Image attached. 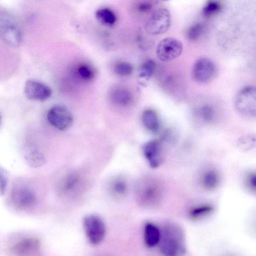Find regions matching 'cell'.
<instances>
[{
  "label": "cell",
  "instance_id": "6da1fadb",
  "mask_svg": "<svg viewBox=\"0 0 256 256\" xmlns=\"http://www.w3.org/2000/svg\"><path fill=\"white\" fill-rule=\"evenodd\" d=\"M159 242L160 252L167 256H178L186 252L185 236L182 228L173 222L164 225Z\"/></svg>",
  "mask_w": 256,
  "mask_h": 256
},
{
  "label": "cell",
  "instance_id": "7a4b0ae2",
  "mask_svg": "<svg viewBox=\"0 0 256 256\" xmlns=\"http://www.w3.org/2000/svg\"><path fill=\"white\" fill-rule=\"evenodd\" d=\"M164 190L160 180L153 177L140 179L135 187V196L138 203L144 208H154L162 200Z\"/></svg>",
  "mask_w": 256,
  "mask_h": 256
},
{
  "label": "cell",
  "instance_id": "3957f363",
  "mask_svg": "<svg viewBox=\"0 0 256 256\" xmlns=\"http://www.w3.org/2000/svg\"><path fill=\"white\" fill-rule=\"evenodd\" d=\"M0 35L2 41L11 47H18L23 41V32L18 19L6 10L0 12Z\"/></svg>",
  "mask_w": 256,
  "mask_h": 256
},
{
  "label": "cell",
  "instance_id": "277c9868",
  "mask_svg": "<svg viewBox=\"0 0 256 256\" xmlns=\"http://www.w3.org/2000/svg\"><path fill=\"white\" fill-rule=\"evenodd\" d=\"M234 106L242 114L256 116V86H248L242 88L236 95Z\"/></svg>",
  "mask_w": 256,
  "mask_h": 256
},
{
  "label": "cell",
  "instance_id": "5b68a950",
  "mask_svg": "<svg viewBox=\"0 0 256 256\" xmlns=\"http://www.w3.org/2000/svg\"><path fill=\"white\" fill-rule=\"evenodd\" d=\"M82 224L89 242L94 246L101 243L106 232L105 224L102 218L96 214H88L84 218Z\"/></svg>",
  "mask_w": 256,
  "mask_h": 256
},
{
  "label": "cell",
  "instance_id": "8992f818",
  "mask_svg": "<svg viewBox=\"0 0 256 256\" xmlns=\"http://www.w3.org/2000/svg\"><path fill=\"white\" fill-rule=\"evenodd\" d=\"M171 22L170 12L166 8H160L151 14L146 22L144 29L150 34H162L169 30Z\"/></svg>",
  "mask_w": 256,
  "mask_h": 256
},
{
  "label": "cell",
  "instance_id": "52a82bcc",
  "mask_svg": "<svg viewBox=\"0 0 256 256\" xmlns=\"http://www.w3.org/2000/svg\"><path fill=\"white\" fill-rule=\"evenodd\" d=\"M10 200L14 208L22 210L34 206L36 198L34 192L27 186H18L12 190Z\"/></svg>",
  "mask_w": 256,
  "mask_h": 256
},
{
  "label": "cell",
  "instance_id": "ba28073f",
  "mask_svg": "<svg viewBox=\"0 0 256 256\" xmlns=\"http://www.w3.org/2000/svg\"><path fill=\"white\" fill-rule=\"evenodd\" d=\"M49 123L60 130H66L72 124L74 117L71 112L62 105L57 104L50 108L47 114Z\"/></svg>",
  "mask_w": 256,
  "mask_h": 256
},
{
  "label": "cell",
  "instance_id": "9c48e42d",
  "mask_svg": "<svg viewBox=\"0 0 256 256\" xmlns=\"http://www.w3.org/2000/svg\"><path fill=\"white\" fill-rule=\"evenodd\" d=\"M182 42L174 38L168 37L161 40L156 48L157 57L162 62H169L178 58L182 52Z\"/></svg>",
  "mask_w": 256,
  "mask_h": 256
},
{
  "label": "cell",
  "instance_id": "30bf717a",
  "mask_svg": "<svg viewBox=\"0 0 256 256\" xmlns=\"http://www.w3.org/2000/svg\"><path fill=\"white\" fill-rule=\"evenodd\" d=\"M217 68L210 58L202 57L198 59L192 68V76L197 82L204 83L212 80L216 76Z\"/></svg>",
  "mask_w": 256,
  "mask_h": 256
},
{
  "label": "cell",
  "instance_id": "8fae6325",
  "mask_svg": "<svg viewBox=\"0 0 256 256\" xmlns=\"http://www.w3.org/2000/svg\"><path fill=\"white\" fill-rule=\"evenodd\" d=\"M82 184L80 175L78 172L71 171L60 178L56 186V191L61 196H74L79 192Z\"/></svg>",
  "mask_w": 256,
  "mask_h": 256
},
{
  "label": "cell",
  "instance_id": "7c38bea8",
  "mask_svg": "<svg viewBox=\"0 0 256 256\" xmlns=\"http://www.w3.org/2000/svg\"><path fill=\"white\" fill-rule=\"evenodd\" d=\"M24 94L28 100L44 102L51 96L52 91L45 84L37 80H29L25 84Z\"/></svg>",
  "mask_w": 256,
  "mask_h": 256
},
{
  "label": "cell",
  "instance_id": "4fadbf2b",
  "mask_svg": "<svg viewBox=\"0 0 256 256\" xmlns=\"http://www.w3.org/2000/svg\"><path fill=\"white\" fill-rule=\"evenodd\" d=\"M144 156L150 166L156 168L160 166L164 160V154L161 142L156 140L146 142L142 148Z\"/></svg>",
  "mask_w": 256,
  "mask_h": 256
},
{
  "label": "cell",
  "instance_id": "5bb4252c",
  "mask_svg": "<svg viewBox=\"0 0 256 256\" xmlns=\"http://www.w3.org/2000/svg\"><path fill=\"white\" fill-rule=\"evenodd\" d=\"M40 246V240L36 237L22 238L14 243L10 248V252L14 255L24 256L38 252Z\"/></svg>",
  "mask_w": 256,
  "mask_h": 256
},
{
  "label": "cell",
  "instance_id": "9a60e30c",
  "mask_svg": "<svg viewBox=\"0 0 256 256\" xmlns=\"http://www.w3.org/2000/svg\"><path fill=\"white\" fill-rule=\"evenodd\" d=\"M109 98L114 104L120 106H128L131 105L134 97L131 92L125 87L114 86L110 90Z\"/></svg>",
  "mask_w": 256,
  "mask_h": 256
},
{
  "label": "cell",
  "instance_id": "2e32d148",
  "mask_svg": "<svg viewBox=\"0 0 256 256\" xmlns=\"http://www.w3.org/2000/svg\"><path fill=\"white\" fill-rule=\"evenodd\" d=\"M161 237L160 229L152 222H146L144 228V240L145 245L152 248L159 244Z\"/></svg>",
  "mask_w": 256,
  "mask_h": 256
},
{
  "label": "cell",
  "instance_id": "e0dca14e",
  "mask_svg": "<svg viewBox=\"0 0 256 256\" xmlns=\"http://www.w3.org/2000/svg\"><path fill=\"white\" fill-rule=\"evenodd\" d=\"M107 189L111 196L116 198H122L126 196L128 186L124 178L118 176L112 178L108 182Z\"/></svg>",
  "mask_w": 256,
  "mask_h": 256
},
{
  "label": "cell",
  "instance_id": "ac0fdd59",
  "mask_svg": "<svg viewBox=\"0 0 256 256\" xmlns=\"http://www.w3.org/2000/svg\"><path fill=\"white\" fill-rule=\"evenodd\" d=\"M143 125L152 132H156L160 128V120L156 112L152 109L144 110L142 116Z\"/></svg>",
  "mask_w": 256,
  "mask_h": 256
},
{
  "label": "cell",
  "instance_id": "d6986e66",
  "mask_svg": "<svg viewBox=\"0 0 256 256\" xmlns=\"http://www.w3.org/2000/svg\"><path fill=\"white\" fill-rule=\"evenodd\" d=\"M95 16L100 23L106 26H114L117 20V18L114 12L108 8H104L98 9L96 12Z\"/></svg>",
  "mask_w": 256,
  "mask_h": 256
},
{
  "label": "cell",
  "instance_id": "ffe728a7",
  "mask_svg": "<svg viewBox=\"0 0 256 256\" xmlns=\"http://www.w3.org/2000/svg\"><path fill=\"white\" fill-rule=\"evenodd\" d=\"M218 173L214 170H208L204 172L201 178L202 186L208 190L216 188L220 184Z\"/></svg>",
  "mask_w": 256,
  "mask_h": 256
},
{
  "label": "cell",
  "instance_id": "44dd1931",
  "mask_svg": "<svg viewBox=\"0 0 256 256\" xmlns=\"http://www.w3.org/2000/svg\"><path fill=\"white\" fill-rule=\"evenodd\" d=\"M24 158L26 162L33 168L40 167L44 164L45 162L43 154L33 147L26 150Z\"/></svg>",
  "mask_w": 256,
  "mask_h": 256
},
{
  "label": "cell",
  "instance_id": "7402d4cb",
  "mask_svg": "<svg viewBox=\"0 0 256 256\" xmlns=\"http://www.w3.org/2000/svg\"><path fill=\"white\" fill-rule=\"evenodd\" d=\"M76 73L80 78L86 82L92 80L96 74L95 69L86 63H82L78 65L76 69Z\"/></svg>",
  "mask_w": 256,
  "mask_h": 256
},
{
  "label": "cell",
  "instance_id": "603a6c76",
  "mask_svg": "<svg viewBox=\"0 0 256 256\" xmlns=\"http://www.w3.org/2000/svg\"><path fill=\"white\" fill-rule=\"evenodd\" d=\"M214 211V208L210 204H204L192 208L188 215L192 220H198L210 214Z\"/></svg>",
  "mask_w": 256,
  "mask_h": 256
},
{
  "label": "cell",
  "instance_id": "cb8c5ba5",
  "mask_svg": "<svg viewBox=\"0 0 256 256\" xmlns=\"http://www.w3.org/2000/svg\"><path fill=\"white\" fill-rule=\"evenodd\" d=\"M156 68V64L152 59L145 60L140 67L139 76L146 80L150 79L154 74Z\"/></svg>",
  "mask_w": 256,
  "mask_h": 256
},
{
  "label": "cell",
  "instance_id": "d4e9b609",
  "mask_svg": "<svg viewBox=\"0 0 256 256\" xmlns=\"http://www.w3.org/2000/svg\"><path fill=\"white\" fill-rule=\"evenodd\" d=\"M238 145L243 150H248L256 146V133L244 135L238 140Z\"/></svg>",
  "mask_w": 256,
  "mask_h": 256
},
{
  "label": "cell",
  "instance_id": "484cf974",
  "mask_svg": "<svg viewBox=\"0 0 256 256\" xmlns=\"http://www.w3.org/2000/svg\"><path fill=\"white\" fill-rule=\"evenodd\" d=\"M113 70L116 75L124 77L129 76L132 74L134 67L128 62H120L114 64Z\"/></svg>",
  "mask_w": 256,
  "mask_h": 256
},
{
  "label": "cell",
  "instance_id": "4316f807",
  "mask_svg": "<svg viewBox=\"0 0 256 256\" xmlns=\"http://www.w3.org/2000/svg\"><path fill=\"white\" fill-rule=\"evenodd\" d=\"M198 114L203 121L210 123L215 119L216 112L214 106L210 104H205L200 108Z\"/></svg>",
  "mask_w": 256,
  "mask_h": 256
},
{
  "label": "cell",
  "instance_id": "83f0119b",
  "mask_svg": "<svg viewBox=\"0 0 256 256\" xmlns=\"http://www.w3.org/2000/svg\"><path fill=\"white\" fill-rule=\"evenodd\" d=\"M222 8L221 4L216 0H210L204 6L202 12L205 16L209 17L220 12Z\"/></svg>",
  "mask_w": 256,
  "mask_h": 256
},
{
  "label": "cell",
  "instance_id": "f1b7e54d",
  "mask_svg": "<svg viewBox=\"0 0 256 256\" xmlns=\"http://www.w3.org/2000/svg\"><path fill=\"white\" fill-rule=\"evenodd\" d=\"M204 30V27L202 24L196 23L192 25L186 33L188 40L192 42L198 40L202 34Z\"/></svg>",
  "mask_w": 256,
  "mask_h": 256
},
{
  "label": "cell",
  "instance_id": "f546056e",
  "mask_svg": "<svg viewBox=\"0 0 256 256\" xmlns=\"http://www.w3.org/2000/svg\"><path fill=\"white\" fill-rule=\"evenodd\" d=\"M246 182L248 187L252 191L256 192V172L250 174Z\"/></svg>",
  "mask_w": 256,
  "mask_h": 256
},
{
  "label": "cell",
  "instance_id": "4dcf8cb0",
  "mask_svg": "<svg viewBox=\"0 0 256 256\" xmlns=\"http://www.w3.org/2000/svg\"><path fill=\"white\" fill-rule=\"evenodd\" d=\"M152 8V4L148 2H142L138 4L137 8L141 12H148L151 10Z\"/></svg>",
  "mask_w": 256,
  "mask_h": 256
},
{
  "label": "cell",
  "instance_id": "1f68e13d",
  "mask_svg": "<svg viewBox=\"0 0 256 256\" xmlns=\"http://www.w3.org/2000/svg\"><path fill=\"white\" fill-rule=\"evenodd\" d=\"M7 175L6 172L1 169L0 170V192L2 194L6 190L7 186Z\"/></svg>",
  "mask_w": 256,
  "mask_h": 256
},
{
  "label": "cell",
  "instance_id": "d6a6232c",
  "mask_svg": "<svg viewBox=\"0 0 256 256\" xmlns=\"http://www.w3.org/2000/svg\"><path fill=\"white\" fill-rule=\"evenodd\" d=\"M162 0L166 1V0Z\"/></svg>",
  "mask_w": 256,
  "mask_h": 256
}]
</instances>
